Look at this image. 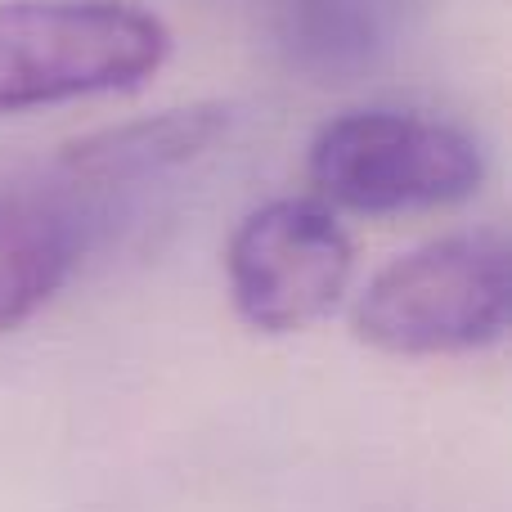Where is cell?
<instances>
[{"label":"cell","mask_w":512,"mask_h":512,"mask_svg":"<svg viewBox=\"0 0 512 512\" xmlns=\"http://www.w3.org/2000/svg\"><path fill=\"white\" fill-rule=\"evenodd\" d=\"M512 252L499 230H463L396 256L355 297L351 328L400 360L472 355L508 333Z\"/></svg>","instance_id":"cell-1"},{"label":"cell","mask_w":512,"mask_h":512,"mask_svg":"<svg viewBox=\"0 0 512 512\" xmlns=\"http://www.w3.org/2000/svg\"><path fill=\"white\" fill-rule=\"evenodd\" d=\"M167 54V23L131 0H5L0 113L135 90Z\"/></svg>","instance_id":"cell-2"},{"label":"cell","mask_w":512,"mask_h":512,"mask_svg":"<svg viewBox=\"0 0 512 512\" xmlns=\"http://www.w3.org/2000/svg\"><path fill=\"white\" fill-rule=\"evenodd\" d=\"M306 176L333 207L360 216L432 212L472 198L486 153L463 126L409 108H355L328 117L306 153Z\"/></svg>","instance_id":"cell-3"},{"label":"cell","mask_w":512,"mask_h":512,"mask_svg":"<svg viewBox=\"0 0 512 512\" xmlns=\"http://www.w3.org/2000/svg\"><path fill=\"white\" fill-rule=\"evenodd\" d=\"M355 274V243L324 203L274 198L239 221L225 279L239 319L256 333H306L337 310Z\"/></svg>","instance_id":"cell-4"},{"label":"cell","mask_w":512,"mask_h":512,"mask_svg":"<svg viewBox=\"0 0 512 512\" xmlns=\"http://www.w3.org/2000/svg\"><path fill=\"white\" fill-rule=\"evenodd\" d=\"M409 0H274V45L315 81H355L405 36Z\"/></svg>","instance_id":"cell-5"},{"label":"cell","mask_w":512,"mask_h":512,"mask_svg":"<svg viewBox=\"0 0 512 512\" xmlns=\"http://www.w3.org/2000/svg\"><path fill=\"white\" fill-rule=\"evenodd\" d=\"M81 243V216L59 194H0V337L23 328L68 283Z\"/></svg>","instance_id":"cell-6"},{"label":"cell","mask_w":512,"mask_h":512,"mask_svg":"<svg viewBox=\"0 0 512 512\" xmlns=\"http://www.w3.org/2000/svg\"><path fill=\"white\" fill-rule=\"evenodd\" d=\"M230 131V113L212 104L198 108H171L158 117H140V122L104 126L95 135H81L59 153V167L72 185L86 189H117L131 180L162 176L171 167L203 158L212 144L225 140Z\"/></svg>","instance_id":"cell-7"}]
</instances>
